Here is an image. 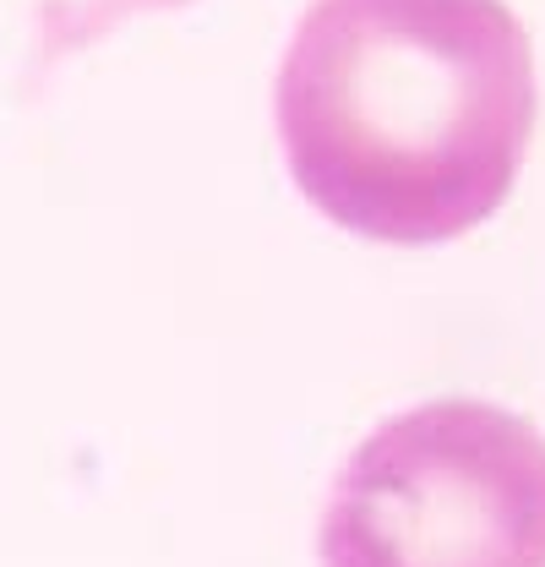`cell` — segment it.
Returning a JSON list of instances; mask_svg holds the SVG:
<instances>
[{
  "instance_id": "1",
  "label": "cell",
  "mask_w": 545,
  "mask_h": 567,
  "mask_svg": "<svg viewBox=\"0 0 545 567\" xmlns=\"http://www.w3.org/2000/svg\"><path fill=\"white\" fill-rule=\"evenodd\" d=\"M535 55L502 0H317L278 71V142L333 224L436 246L507 203Z\"/></svg>"
},
{
  "instance_id": "2",
  "label": "cell",
  "mask_w": 545,
  "mask_h": 567,
  "mask_svg": "<svg viewBox=\"0 0 545 567\" xmlns=\"http://www.w3.org/2000/svg\"><path fill=\"white\" fill-rule=\"evenodd\" d=\"M322 567H545V436L470 399L388 421L328 496Z\"/></svg>"
},
{
  "instance_id": "3",
  "label": "cell",
  "mask_w": 545,
  "mask_h": 567,
  "mask_svg": "<svg viewBox=\"0 0 545 567\" xmlns=\"http://www.w3.org/2000/svg\"><path fill=\"white\" fill-rule=\"evenodd\" d=\"M126 6H169V0H93V11L82 17V28H99V22H110L115 11H126Z\"/></svg>"
}]
</instances>
